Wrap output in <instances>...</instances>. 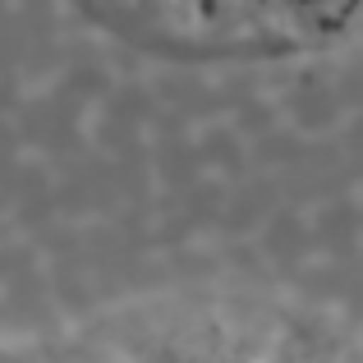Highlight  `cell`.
I'll list each match as a JSON object with an SVG mask.
<instances>
[{"label":"cell","mask_w":363,"mask_h":363,"mask_svg":"<svg viewBox=\"0 0 363 363\" xmlns=\"http://www.w3.org/2000/svg\"><path fill=\"white\" fill-rule=\"evenodd\" d=\"M257 363H363V336L322 318H299L272 327Z\"/></svg>","instance_id":"cell-3"},{"label":"cell","mask_w":363,"mask_h":363,"mask_svg":"<svg viewBox=\"0 0 363 363\" xmlns=\"http://www.w3.org/2000/svg\"><path fill=\"white\" fill-rule=\"evenodd\" d=\"M101 33L179 65H253L327 51L363 0H79Z\"/></svg>","instance_id":"cell-1"},{"label":"cell","mask_w":363,"mask_h":363,"mask_svg":"<svg viewBox=\"0 0 363 363\" xmlns=\"http://www.w3.org/2000/svg\"><path fill=\"white\" fill-rule=\"evenodd\" d=\"M267 331L235 327V322H194V327H166L133 350L129 363H257Z\"/></svg>","instance_id":"cell-2"}]
</instances>
